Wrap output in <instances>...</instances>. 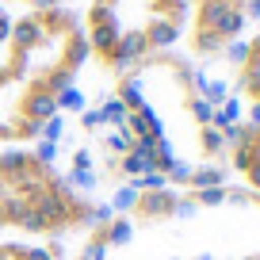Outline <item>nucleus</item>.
Returning a JSON list of instances; mask_svg holds the SVG:
<instances>
[{
  "instance_id": "f257e3e1",
  "label": "nucleus",
  "mask_w": 260,
  "mask_h": 260,
  "mask_svg": "<svg viewBox=\"0 0 260 260\" xmlns=\"http://www.w3.org/2000/svg\"><path fill=\"white\" fill-rule=\"evenodd\" d=\"M61 260H260V195L241 184H142L100 211Z\"/></svg>"
},
{
  "instance_id": "f03ea898",
  "label": "nucleus",
  "mask_w": 260,
  "mask_h": 260,
  "mask_svg": "<svg viewBox=\"0 0 260 260\" xmlns=\"http://www.w3.org/2000/svg\"><path fill=\"white\" fill-rule=\"evenodd\" d=\"M111 96L126 107L146 157L149 184L211 187L230 180V130L241 104L226 84L184 54H157L115 77Z\"/></svg>"
},
{
  "instance_id": "7ed1b4c3",
  "label": "nucleus",
  "mask_w": 260,
  "mask_h": 260,
  "mask_svg": "<svg viewBox=\"0 0 260 260\" xmlns=\"http://www.w3.org/2000/svg\"><path fill=\"white\" fill-rule=\"evenodd\" d=\"M88 42L69 4L27 8L0 50V146H31L65 111Z\"/></svg>"
},
{
  "instance_id": "20e7f679",
  "label": "nucleus",
  "mask_w": 260,
  "mask_h": 260,
  "mask_svg": "<svg viewBox=\"0 0 260 260\" xmlns=\"http://www.w3.org/2000/svg\"><path fill=\"white\" fill-rule=\"evenodd\" d=\"M100 214L54 157L35 146H0V237L69 241Z\"/></svg>"
},
{
  "instance_id": "39448f33",
  "label": "nucleus",
  "mask_w": 260,
  "mask_h": 260,
  "mask_svg": "<svg viewBox=\"0 0 260 260\" xmlns=\"http://www.w3.org/2000/svg\"><path fill=\"white\" fill-rule=\"evenodd\" d=\"M187 0H88L81 12V31L88 57L104 73L119 77L157 54L184 42Z\"/></svg>"
},
{
  "instance_id": "423d86ee",
  "label": "nucleus",
  "mask_w": 260,
  "mask_h": 260,
  "mask_svg": "<svg viewBox=\"0 0 260 260\" xmlns=\"http://www.w3.org/2000/svg\"><path fill=\"white\" fill-rule=\"evenodd\" d=\"M222 61L234 69V96L249 119H260V31L252 39H237L234 46L222 54Z\"/></svg>"
},
{
  "instance_id": "0eeeda50",
  "label": "nucleus",
  "mask_w": 260,
  "mask_h": 260,
  "mask_svg": "<svg viewBox=\"0 0 260 260\" xmlns=\"http://www.w3.org/2000/svg\"><path fill=\"white\" fill-rule=\"evenodd\" d=\"M230 176L234 184L260 195V119H241L230 130Z\"/></svg>"
},
{
  "instance_id": "6e6552de",
  "label": "nucleus",
  "mask_w": 260,
  "mask_h": 260,
  "mask_svg": "<svg viewBox=\"0 0 260 260\" xmlns=\"http://www.w3.org/2000/svg\"><path fill=\"white\" fill-rule=\"evenodd\" d=\"M0 260H61L54 245L23 241V237H0Z\"/></svg>"
},
{
  "instance_id": "1a4fd4ad",
  "label": "nucleus",
  "mask_w": 260,
  "mask_h": 260,
  "mask_svg": "<svg viewBox=\"0 0 260 260\" xmlns=\"http://www.w3.org/2000/svg\"><path fill=\"white\" fill-rule=\"evenodd\" d=\"M12 23H16V19L8 16V8H4V0H0V50L8 46V35H12Z\"/></svg>"
},
{
  "instance_id": "9d476101",
  "label": "nucleus",
  "mask_w": 260,
  "mask_h": 260,
  "mask_svg": "<svg viewBox=\"0 0 260 260\" xmlns=\"http://www.w3.org/2000/svg\"><path fill=\"white\" fill-rule=\"evenodd\" d=\"M187 4H191V8H195V4H207V0H187ZM241 4H249V0H241Z\"/></svg>"
}]
</instances>
